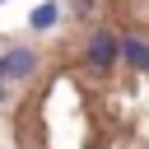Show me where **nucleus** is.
Returning a JSON list of instances; mask_svg holds the SVG:
<instances>
[{
    "mask_svg": "<svg viewBox=\"0 0 149 149\" xmlns=\"http://www.w3.org/2000/svg\"><path fill=\"white\" fill-rule=\"evenodd\" d=\"M33 65H37L33 51H9V56H0V79H23V74H33Z\"/></svg>",
    "mask_w": 149,
    "mask_h": 149,
    "instance_id": "nucleus-2",
    "label": "nucleus"
},
{
    "mask_svg": "<svg viewBox=\"0 0 149 149\" xmlns=\"http://www.w3.org/2000/svg\"><path fill=\"white\" fill-rule=\"evenodd\" d=\"M121 56H126L130 70H149V47L140 37H121Z\"/></svg>",
    "mask_w": 149,
    "mask_h": 149,
    "instance_id": "nucleus-3",
    "label": "nucleus"
},
{
    "mask_svg": "<svg viewBox=\"0 0 149 149\" xmlns=\"http://www.w3.org/2000/svg\"><path fill=\"white\" fill-rule=\"evenodd\" d=\"M84 56H88V65L107 70V65H112V61L121 56V37H112V33H93V37H88V51H84Z\"/></svg>",
    "mask_w": 149,
    "mask_h": 149,
    "instance_id": "nucleus-1",
    "label": "nucleus"
},
{
    "mask_svg": "<svg viewBox=\"0 0 149 149\" xmlns=\"http://www.w3.org/2000/svg\"><path fill=\"white\" fill-rule=\"evenodd\" d=\"M51 23H56V5L47 0V5H42V9L33 14V28H51Z\"/></svg>",
    "mask_w": 149,
    "mask_h": 149,
    "instance_id": "nucleus-4",
    "label": "nucleus"
}]
</instances>
